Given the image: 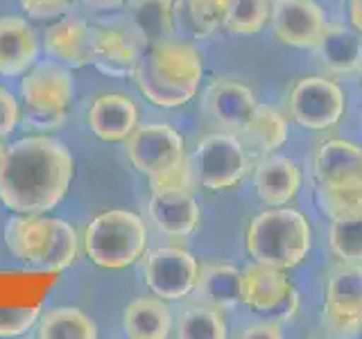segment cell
Listing matches in <instances>:
<instances>
[{
    "label": "cell",
    "mask_w": 362,
    "mask_h": 339,
    "mask_svg": "<svg viewBox=\"0 0 362 339\" xmlns=\"http://www.w3.org/2000/svg\"><path fill=\"white\" fill-rule=\"evenodd\" d=\"M75 158L52 136H25L7 145L0 161V203L11 213H48L68 195Z\"/></svg>",
    "instance_id": "obj_1"
},
{
    "label": "cell",
    "mask_w": 362,
    "mask_h": 339,
    "mask_svg": "<svg viewBox=\"0 0 362 339\" xmlns=\"http://www.w3.org/2000/svg\"><path fill=\"white\" fill-rule=\"evenodd\" d=\"M132 77L143 97L152 105L179 109L197 95L204 77V59L195 45L173 37L145 48Z\"/></svg>",
    "instance_id": "obj_2"
},
{
    "label": "cell",
    "mask_w": 362,
    "mask_h": 339,
    "mask_svg": "<svg viewBox=\"0 0 362 339\" xmlns=\"http://www.w3.org/2000/svg\"><path fill=\"white\" fill-rule=\"evenodd\" d=\"M5 244L21 263L39 271H64L79 258L77 231L71 224L43 213H14L5 224Z\"/></svg>",
    "instance_id": "obj_3"
},
{
    "label": "cell",
    "mask_w": 362,
    "mask_h": 339,
    "mask_svg": "<svg viewBox=\"0 0 362 339\" xmlns=\"http://www.w3.org/2000/svg\"><path fill=\"white\" fill-rule=\"evenodd\" d=\"M245 244L247 254L256 263L288 271L308 258L313 229L303 213L286 206H269L249 222Z\"/></svg>",
    "instance_id": "obj_4"
},
{
    "label": "cell",
    "mask_w": 362,
    "mask_h": 339,
    "mask_svg": "<svg viewBox=\"0 0 362 339\" xmlns=\"http://www.w3.org/2000/svg\"><path fill=\"white\" fill-rule=\"evenodd\" d=\"M75 97V79L71 68L43 59L21 77V118L37 131L59 129Z\"/></svg>",
    "instance_id": "obj_5"
},
{
    "label": "cell",
    "mask_w": 362,
    "mask_h": 339,
    "mask_svg": "<svg viewBox=\"0 0 362 339\" xmlns=\"http://www.w3.org/2000/svg\"><path fill=\"white\" fill-rule=\"evenodd\" d=\"M90 263L102 269H127L145 256L147 226L132 210H107L88 222L82 237Z\"/></svg>",
    "instance_id": "obj_6"
},
{
    "label": "cell",
    "mask_w": 362,
    "mask_h": 339,
    "mask_svg": "<svg viewBox=\"0 0 362 339\" xmlns=\"http://www.w3.org/2000/svg\"><path fill=\"white\" fill-rule=\"evenodd\" d=\"M288 118L308 131H326L346 113V95L331 77H301L286 102Z\"/></svg>",
    "instance_id": "obj_7"
},
{
    "label": "cell",
    "mask_w": 362,
    "mask_h": 339,
    "mask_svg": "<svg viewBox=\"0 0 362 339\" xmlns=\"http://www.w3.org/2000/svg\"><path fill=\"white\" fill-rule=\"evenodd\" d=\"M247 152L240 136L231 131H215L204 136L195 147L192 170L206 190H231L247 174Z\"/></svg>",
    "instance_id": "obj_8"
},
{
    "label": "cell",
    "mask_w": 362,
    "mask_h": 339,
    "mask_svg": "<svg viewBox=\"0 0 362 339\" xmlns=\"http://www.w3.org/2000/svg\"><path fill=\"white\" fill-rule=\"evenodd\" d=\"M129 163L147 179L163 177L188 161L186 141L170 124H139L124 141Z\"/></svg>",
    "instance_id": "obj_9"
},
{
    "label": "cell",
    "mask_w": 362,
    "mask_h": 339,
    "mask_svg": "<svg viewBox=\"0 0 362 339\" xmlns=\"http://www.w3.org/2000/svg\"><path fill=\"white\" fill-rule=\"evenodd\" d=\"M199 263L188 249L158 246L145 256L143 278L154 297L163 301H184L195 292Z\"/></svg>",
    "instance_id": "obj_10"
},
{
    "label": "cell",
    "mask_w": 362,
    "mask_h": 339,
    "mask_svg": "<svg viewBox=\"0 0 362 339\" xmlns=\"http://www.w3.org/2000/svg\"><path fill=\"white\" fill-rule=\"evenodd\" d=\"M267 25L279 43L313 50L322 39L328 20L317 0H272Z\"/></svg>",
    "instance_id": "obj_11"
},
{
    "label": "cell",
    "mask_w": 362,
    "mask_h": 339,
    "mask_svg": "<svg viewBox=\"0 0 362 339\" xmlns=\"http://www.w3.org/2000/svg\"><path fill=\"white\" fill-rule=\"evenodd\" d=\"M202 105H204V111H206V116L218 124V127L240 136L249 124V120L254 118L258 100L254 95V90L245 86L243 82L222 77L211 82L209 88L204 90Z\"/></svg>",
    "instance_id": "obj_12"
},
{
    "label": "cell",
    "mask_w": 362,
    "mask_h": 339,
    "mask_svg": "<svg viewBox=\"0 0 362 339\" xmlns=\"http://www.w3.org/2000/svg\"><path fill=\"white\" fill-rule=\"evenodd\" d=\"M141 41L132 28L120 23H102L93 28V64L107 77H132L141 59Z\"/></svg>",
    "instance_id": "obj_13"
},
{
    "label": "cell",
    "mask_w": 362,
    "mask_h": 339,
    "mask_svg": "<svg viewBox=\"0 0 362 339\" xmlns=\"http://www.w3.org/2000/svg\"><path fill=\"white\" fill-rule=\"evenodd\" d=\"M43 48L54 61L68 68H84L93 61V28L82 16L64 14L45 28Z\"/></svg>",
    "instance_id": "obj_14"
},
{
    "label": "cell",
    "mask_w": 362,
    "mask_h": 339,
    "mask_svg": "<svg viewBox=\"0 0 362 339\" xmlns=\"http://www.w3.org/2000/svg\"><path fill=\"white\" fill-rule=\"evenodd\" d=\"M150 220L168 237H188L199 229L202 208L192 190H152Z\"/></svg>",
    "instance_id": "obj_15"
},
{
    "label": "cell",
    "mask_w": 362,
    "mask_h": 339,
    "mask_svg": "<svg viewBox=\"0 0 362 339\" xmlns=\"http://www.w3.org/2000/svg\"><path fill=\"white\" fill-rule=\"evenodd\" d=\"M313 174L317 186L362 184V147L342 138L320 143L313 154Z\"/></svg>",
    "instance_id": "obj_16"
},
{
    "label": "cell",
    "mask_w": 362,
    "mask_h": 339,
    "mask_svg": "<svg viewBox=\"0 0 362 339\" xmlns=\"http://www.w3.org/2000/svg\"><path fill=\"white\" fill-rule=\"evenodd\" d=\"M86 124L95 138L105 143H122L139 127V107L127 95L105 93L93 100L86 113Z\"/></svg>",
    "instance_id": "obj_17"
},
{
    "label": "cell",
    "mask_w": 362,
    "mask_h": 339,
    "mask_svg": "<svg viewBox=\"0 0 362 339\" xmlns=\"http://www.w3.org/2000/svg\"><path fill=\"white\" fill-rule=\"evenodd\" d=\"M313 50L328 75L351 77L362 73V37L351 25L328 23Z\"/></svg>",
    "instance_id": "obj_18"
},
{
    "label": "cell",
    "mask_w": 362,
    "mask_h": 339,
    "mask_svg": "<svg viewBox=\"0 0 362 339\" xmlns=\"http://www.w3.org/2000/svg\"><path fill=\"white\" fill-rule=\"evenodd\" d=\"M39 61V41L21 16H0V75L23 77Z\"/></svg>",
    "instance_id": "obj_19"
},
{
    "label": "cell",
    "mask_w": 362,
    "mask_h": 339,
    "mask_svg": "<svg viewBox=\"0 0 362 339\" xmlns=\"http://www.w3.org/2000/svg\"><path fill=\"white\" fill-rule=\"evenodd\" d=\"M254 188L258 199L267 206H286L299 195L301 170L288 156H263L254 170Z\"/></svg>",
    "instance_id": "obj_20"
},
{
    "label": "cell",
    "mask_w": 362,
    "mask_h": 339,
    "mask_svg": "<svg viewBox=\"0 0 362 339\" xmlns=\"http://www.w3.org/2000/svg\"><path fill=\"white\" fill-rule=\"evenodd\" d=\"M294 287V282L288 278L286 269L269 267L263 263L247 265L240 276V292L243 303L258 316H265L269 310L286 299V294Z\"/></svg>",
    "instance_id": "obj_21"
},
{
    "label": "cell",
    "mask_w": 362,
    "mask_h": 339,
    "mask_svg": "<svg viewBox=\"0 0 362 339\" xmlns=\"http://www.w3.org/2000/svg\"><path fill=\"white\" fill-rule=\"evenodd\" d=\"M124 11L132 32L145 48L175 37V0H124Z\"/></svg>",
    "instance_id": "obj_22"
},
{
    "label": "cell",
    "mask_w": 362,
    "mask_h": 339,
    "mask_svg": "<svg viewBox=\"0 0 362 339\" xmlns=\"http://www.w3.org/2000/svg\"><path fill=\"white\" fill-rule=\"evenodd\" d=\"M240 276L243 269H238L231 263H206L199 267V278L195 285L197 301L215 305L222 312L233 310L243 303L240 292Z\"/></svg>",
    "instance_id": "obj_23"
},
{
    "label": "cell",
    "mask_w": 362,
    "mask_h": 339,
    "mask_svg": "<svg viewBox=\"0 0 362 339\" xmlns=\"http://www.w3.org/2000/svg\"><path fill=\"white\" fill-rule=\"evenodd\" d=\"M122 331L132 339H165L173 333V310L158 297L134 299L122 312Z\"/></svg>",
    "instance_id": "obj_24"
},
{
    "label": "cell",
    "mask_w": 362,
    "mask_h": 339,
    "mask_svg": "<svg viewBox=\"0 0 362 339\" xmlns=\"http://www.w3.org/2000/svg\"><path fill=\"white\" fill-rule=\"evenodd\" d=\"M290 136V122L286 113L269 105H258L254 111V118L249 120L245 131L240 133V141L252 147L260 156L276 154L283 145L288 143Z\"/></svg>",
    "instance_id": "obj_25"
},
{
    "label": "cell",
    "mask_w": 362,
    "mask_h": 339,
    "mask_svg": "<svg viewBox=\"0 0 362 339\" xmlns=\"http://www.w3.org/2000/svg\"><path fill=\"white\" fill-rule=\"evenodd\" d=\"M37 337L41 339H95L98 326L90 316L73 308V305H59L39 316Z\"/></svg>",
    "instance_id": "obj_26"
},
{
    "label": "cell",
    "mask_w": 362,
    "mask_h": 339,
    "mask_svg": "<svg viewBox=\"0 0 362 339\" xmlns=\"http://www.w3.org/2000/svg\"><path fill=\"white\" fill-rule=\"evenodd\" d=\"M226 0H175V16L195 39H206L224 25Z\"/></svg>",
    "instance_id": "obj_27"
},
{
    "label": "cell",
    "mask_w": 362,
    "mask_h": 339,
    "mask_svg": "<svg viewBox=\"0 0 362 339\" xmlns=\"http://www.w3.org/2000/svg\"><path fill=\"white\" fill-rule=\"evenodd\" d=\"M226 335L229 333L222 310L204 301L186 308L177 321L179 339H224Z\"/></svg>",
    "instance_id": "obj_28"
},
{
    "label": "cell",
    "mask_w": 362,
    "mask_h": 339,
    "mask_svg": "<svg viewBox=\"0 0 362 339\" xmlns=\"http://www.w3.org/2000/svg\"><path fill=\"white\" fill-rule=\"evenodd\" d=\"M272 0H226L224 25L235 37H254L269 23Z\"/></svg>",
    "instance_id": "obj_29"
},
{
    "label": "cell",
    "mask_w": 362,
    "mask_h": 339,
    "mask_svg": "<svg viewBox=\"0 0 362 339\" xmlns=\"http://www.w3.org/2000/svg\"><path fill=\"white\" fill-rule=\"evenodd\" d=\"M324 301L362 305V263H339L324 278Z\"/></svg>",
    "instance_id": "obj_30"
},
{
    "label": "cell",
    "mask_w": 362,
    "mask_h": 339,
    "mask_svg": "<svg viewBox=\"0 0 362 339\" xmlns=\"http://www.w3.org/2000/svg\"><path fill=\"white\" fill-rule=\"evenodd\" d=\"M328 246L342 263H362V213L331 220Z\"/></svg>",
    "instance_id": "obj_31"
},
{
    "label": "cell",
    "mask_w": 362,
    "mask_h": 339,
    "mask_svg": "<svg viewBox=\"0 0 362 339\" xmlns=\"http://www.w3.org/2000/svg\"><path fill=\"white\" fill-rule=\"evenodd\" d=\"M317 206L328 220L346 218L362 213V184L349 186H320L317 188Z\"/></svg>",
    "instance_id": "obj_32"
},
{
    "label": "cell",
    "mask_w": 362,
    "mask_h": 339,
    "mask_svg": "<svg viewBox=\"0 0 362 339\" xmlns=\"http://www.w3.org/2000/svg\"><path fill=\"white\" fill-rule=\"evenodd\" d=\"M322 331L328 337L356 339L362 335V305H342L324 301L322 308Z\"/></svg>",
    "instance_id": "obj_33"
},
{
    "label": "cell",
    "mask_w": 362,
    "mask_h": 339,
    "mask_svg": "<svg viewBox=\"0 0 362 339\" xmlns=\"http://www.w3.org/2000/svg\"><path fill=\"white\" fill-rule=\"evenodd\" d=\"M41 308H0V337H21L39 323Z\"/></svg>",
    "instance_id": "obj_34"
},
{
    "label": "cell",
    "mask_w": 362,
    "mask_h": 339,
    "mask_svg": "<svg viewBox=\"0 0 362 339\" xmlns=\"http://www.w3.org/2000/svg\"><path fill=\"white\" fill-rule=\"evenodd\" d=\"M21 9L30 18L37 20H54L71 9V0H18Z\"/></svg>",
    "instance_id": "obj_35"
},
{
    "label": "cell",
    "mask_w": 362,
    "mask_h": 339,
    "mask_svg": "<svg viewBox=\"0 0 362 339\" xmlns=\"http://www.w3.org/2000/svg\"><path fill=\"white\" fill-rule=\"evenodd\" d=\"M18 122H21L18 100L11 95L7 88L0 86V138H7V136L16 129Z\"/></svg>",
    "instance_id": "obj_36"
},
{
    "label": "cell",
    "mask_w": 362,
    "mask_h": 339,
    "mask_svg": "<svg viewBox=\"0 0 362 339\" xmlns=\"http://www.w3.org/2000/svg\"><path fill=\"white\" fill-rule=\"evenodd\" d=\"M299 308H301V297H299L297 287H292V290L286 294V299H283L274 310H269V312L263 316V319L276 321V323H286V321H292L294 316L299 314Z\"/></svg>",
    "instance_id": "obj_37"
},
{
    "label": "cell",
    "mask_w": 362,
    "mask_h": 339,
    "mask_svg": "<svg viewBox=\"0 0 362 339\" xmlns=\"http://www.w3.org/2000/svg\"><path fill=\"white\" fill-rule=\"evenodd\" d=\"M238 337H245V339H258V337H263V339H281L283 331H281V323L263 319V321L243 326L240 333H238Z\"/></svg>",
    "instance_id": "obj_38"
},
{
    "label": "cell",
    "mask_w": 362,
    "mask_h": 339,
    "mask_svg": "<svg viewBox=\"0 0 362 339\" xmlns=\"http://www.w3.org/2000/svg\"><path fill=\"white\" fill-rule=\"evenodd\" d=\"M349 23L362 37V0H349Z\"/></svg>",
    "instance_id": "obj_39"
},
{
    "label": "cell",
    "mask_w": 362,
    "mask_h": 339,
    "mask_svg": "<svg viewBox=\"0 0 362 339\" xmlns=\"http://www.w3.org/2000/svg\"><path fill=\"white\" fill-rule=\"evenodd\" d=\"M88 9H95V11H111V9H118L124 5V0H77Z\"/></svg>",
    "instance_id": "obj_40"
},
{
    "label": "cell",
    "mask_w": 362,
    "mask_h": 339,
    "mask_svg": "<svg viewBox=\"0 0 362 339\" xmlns=\"http://www.w3.org/2000/svg\"><path fill=\"white\" fill-rule=\"evenodd\" d=\"M360 127H362V111H360Z\"/></svg>",
    "instance_id": "obj_41"
}]
</instances>
